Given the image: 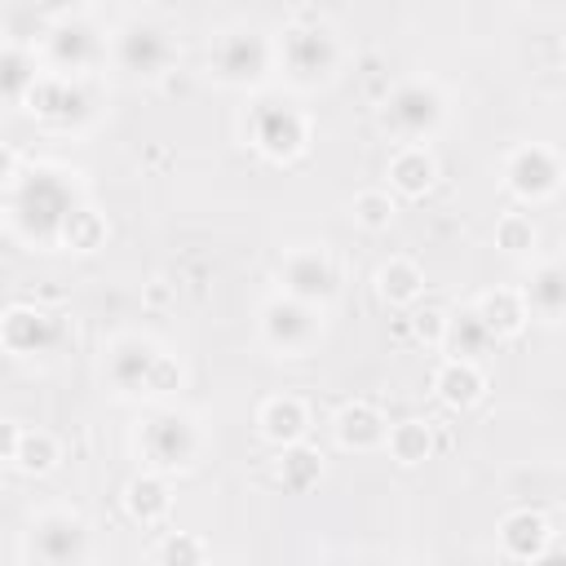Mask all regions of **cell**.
Masks as SVG:
<instances>
[{"label": "cell", "instance_id": "9", "mask_svg": "<svg viewBox=\"0 0 566 566\" xmlns=\"http://www.w3.org/2000/svg\"><path fill=\"white\" fill-rule=\"evenodd\" d=\"M111 62H115V71H124L128 80L155 84V80H164V75L172 71L177 44H172L168 27H159V22H150V18H133V22H124V27L115 31V40H111Z\"/></svg>", "mask_w": 566, "mask_h": 566}, {"label": "cell", "instance_id": "31", "mask_svg": "<svg viewBox=\"0 0 566 566\" xmlns=\"http://www.w3.org/2000/svg\"><path fill=\"white\" fill-rule=\"evenodd\" d=\"M495 248L509 256V261H531L539 252V226L531 212H504L495 221Z\"/></svg>", "mask_w": 566, "mask_h": 566}, {"label": "cell", "instance_id": "35", "mask_svg": "<svg viewBox=\"0 0 566 566\" xmlns=\"http://www.w3.org/2000/svg\"><path fill=\"white\" fill-rule=\"evenodd\" d=\"M18 177H22V164H18V150L0 142V195H4V190H13V181H18Z\"/></svg>", "mask_w": 566, "mask_h": 566}, {"label": "cell", "instance_id": "33", "mask_svg": "<svg viewBox=\"0 0 566 566\" xmlns=\"http://www.w3.org/2000/svg\"><path fill=\"white\" fill-rule=\"evenodd\" d=\"M159 566H199L203 557H208V544L199 539V535H190V531H168L159 544H155V553H150Z\"/></svg>", "mask_w": 566, "mask_h": 566}, {"label": "cell", "instance_id": "4", "mask_svg": "<svg viewBox=\"0 0 566 566\" xmlns=\"http://www.w3.org/2000/svg\"><path fill=\"white\" fill-rule=\"evenodd\" d=\"M274 71V35L256 22L226 27L208 49V75L221 88H261Z\"/></svg>", "mask_w": 566, "mask_h": 566}, {"label": "cell", "instance_id": "37", "mask_svg": "<svg viewBox=\"0 0 566 566\" xmlns=\"http://www.w3.org/2000/svg\"><path fill=\"white\" fill-rule=\"evenodd\" d=\"M137 4H150V0H137Z\"/></svg>", "mask_w": 566, "mask_h": 566}, {"label": "cell", "instance_id": "12", "mask_svg": "<svg viewBox=\"0 0 566 566\" xmlns=\"http://www.w3.org/2000/svg\"><path fill=\"white\" fill-rule=\"evenodd\" d=\"M44 71L57 75H93L106 62V35L88 18H57L44 31Z\"/></svg>", "mask_w": 566, "mask_h": 566}, {"label": "cell", "instance_id": "34", "mask_svg": "<svg viewBox=\"0 0 566 566\" xmlns=\"http://www.w3.org/2000/svg\"><path fill=\"white\" fill-rule=\"evenodd\" d=\"M442 332H447V310L442 305H420L416 301V314H411V336L429 349L442 345Z\"/></svg>", "mask_w": 566, "mask_h": 566}, {"label": "cell", "instance_id": "21", "mask_svg": "<svg viewBox=\"0 0 566 566\" xmlns=\"http://www.w3.org/2000/svg\"><path fill=\"white\" fill-rule=\"evenodd\" d=\"M256 433H261L274 451L287 447V442H301V438L310 433V411H305V402L292 398V394L265 398V402L256 407Z\"/></svg>", "mask_w": 566, "mask_h": 566}, {"label": "cell", "instance_id": "6", "mask_svg": "<svg viewBox=\"0 0 566 566\" xmlns=\"http://www.w3.org/2000/svg\"><path fill=\"white\" fill-rule=\"evenodd\" d=\"M199 451H203V433H199L195 416H186L177 407L150 411L142 420V429H137V455H142V464L155 469V473H164V478L195 469Z\"/></svg>", "mask_w": 566, "mask_h": 566}, {"label": "cell", "instance_id": "32", "mask_svg": "<svg viewBox=\"0 0 566 566\" xmlns=\"http://www.w3.org/2000/svg\"><path fill=\"white\" fill-rule=\"evenodd\" d=\"M349 217H354V226H363L367 234H380V230H389L394 226V217H398V203H394V195L389 190H358L354 199H349Z\"/></svg>", "mask_w": 566, "mask_h": 566}, {"label": "cell", "instance_id": "24", "mask_svg": "<svg viewBox=\"0 0 566 566\" xmlns=\"http://www.w3.org/2000/svg\"><path fill=\"white\" fill-rule=\"evenodd\" d=\"M526 314L539 323H562L566 314V270L557 261H544L531 270V283H522Z\"/></svg>", "mask_w": 566, "mask_h": 566}, {"label": "cell", "instance_id": "29", "mask_svg": "<svg viewBox=\"0 0 566 566\" xmlns=\"http://www.w3.org/2000/svg\"><path fill=\"white\" fill-rule=\"evenodd\" d=\"M106 234H111V230H106V217L80 199V203L66 212L62 230H57V248H66V252H97V248L106 243Z\"/></svg>", "mask_w": 566, "mask_h": 566}, {"label": "cell", "instance_id": "15", "mask_svg": "<svg viewBox=\"0 0 566 566\" xmlns=\"http://www.w3.org/2000/svg\"><path fill=\"white\" fill-rule=\"evenodd\" d=\"M66 340V327L57 314L40 310V305H9L0 314V349L13 358H44Z\"/></svg>", "mask_w": 566, "mask_h": 566}, {"label": "cell", "instance_id": "11", "mask_svg": "<svg viewBox=\"0 0 566 566\" xmlns=\"http://www.w3.org/2000/svg\"><path fill=\"white\" fill-rule=\"evenodd\" d=\"M22 557L44 566H71L88 557V522L71 509H44L22 531Z\"/></svg>", "mask_w": 566, "mask_h": 566}, {"label": "cell", "instance_id": "3", "mask_svg": "<svg viewBox=\"0 0 566 566\" xmlns=\"http://www.w3.org/2000/svg\"><path fill=\"white\" fill-rule=\"evenodd\" d=\"M340 57V35L327 22H287L274 35V71H283L292 88H318L336 80Z\"/></svg>", "mask_w": 566, "mask_h": 566}, {"label": "cell", "instance_id": "28", "mask_svg": "<svg viewBox=\"0 0 566 566\" xmlns=\"http://www.w3.org/2000/svg\"><path fill=\"white\" fill-rule=\"evenodd\" d=\"M495 345V336L482 327V318L473 314V310H455V314H447V332H442V354L447 358H482L486 349Z\"/></svg>", "mask_w": 566, "mask_h": 566}, {"label": "cell", "instance_id": "10", "mask_svg": "<svg viewBox=\"0 0 566 566\" xmlns=\"http://www.w3.org/2000/svg\"><path fill=\"white\" fill-rule=\"evenodd\" d=\"M256 327H261V345L274 349L279 358H305L323 340V310L305 305V301H296L287 292H274L261 305Z\"/></svg>", "mask_w": 566, "mask_h": 566}, {"label": "cell", "instance_id": "5", "mask_svg": "<svg viewBox=\"0 0 566 566\" xmlns=\"http://www.w3.org/2000/svg\"><path fill=\"white\" fill-rule=\"evenodd\" d=\"M310 137H314V124L310 115L279 97V93H261L252 106H248V142L261 159L270 164H296L305 150H310Z\"/></svg>", "mask_w": 566, "mask_h": 566}, {"label": "cell", "instance_id": "13", "mask_svg": "<svg viewBox=\"0 0 566 566\" xmlns=\"http://www.w3.org/2000/svg\"><path fill=\"white\" fill-rule=\"evenodd\" d=\"M500 177L517 203H548L562 190V155L544 142H522L504 155Z\"/></svg>", "mask_w": 566, "mask_h": 566}, {"label": "cell", "instance_id": "19", "mask_svg": "<svg viewBox=\"0 0 566 566\" xmlns=\"http://www.w3.org/2000/svg\"><path fill=\"white\" fill-rule=\"evenodd\" d=\"M433 398L447 411H473L486 398V371L473 358H442L433 371Z\"/></svg>", "mask_w": 566, "mask_h": 566}, {"label": "cell", "instance_id": "18", "mask_svg": "<svg viewBox=\"0 0 566 566\" xmlns=\"http://www.w3.org/2000/svg\"><path fill=\"white\" fill-rule=\"evenodd\" d=\"M385 177H389V190L402 195V199H424L433 186H438V159L424 142H402L389 164H385Z\"/></svg>", "mask_w": 566, "mask_h": 566}, {"label": "cell", "instance_id": "20", "mask_svg": "<svg viewBox=\"0 0 566 566\" xmlns=\"http://www.w3.org/2000/svg\"><path fill=\"white\" fill-rule=\"evenodd\" d=\"M473 314L482 318V327L495 336V340H513L526 332L531 314H526V301H522V287H486L478 301H473Z\"/></svg>", "mask_w": 566, "mask_h": 566}, {"label": "cell", "instance_id": "27", "mask_svg": "<svg viewBox=\"0 0 566 566\" xmlns=\"http://www.w3.org/2000/svg\"><path fill=\"white\" fill-rule=\"evenodd\" d=\"M433 447H438V438H433V424L429 420H398V424H389V433H385V451H389V460L394 464H402V469H416V464H424L429 455H433Z\"/></svg>", "mask_w": 566, "mask_h": 566}, {"label": "cell", "instance_id": "17", "mask_svg": "<svg viewBox=\"0 0 566 566\" xmlns=\"http://www.w3.org/2000/svg\"><path fill=\"white\" fill-rule=\"evenodd\" d=\"M385 433H389V416L367 398H354L332 416V438L345 451H380Z\"/></svg>", "mask_w": 566, "mask_h": 566}, {"label": "cell", "instance_id": "1", "mask_svg": "<svg viewBox=\"0 0 566 566\" xmlns=\"http://www.w3.org/2000/svg\"><path fill=\"white\" fill-rule=\"evenodd\" d=\"M102 371H106V385L119 398H150V402L172 398L181 389V380H186L181 363L159 340H150L142 332H119L106 345Z\"/></svg>", "mask_w": 566, "mask_h": 566}, {"label": "cell", "instance_id": "16", "mask_svg": "<svg viewBox=\"0 0 566 566\" xmlns=\"http://www.w3.org/2000/svg\"><path fill=\"white\" fill-rule=\"evenodd\" d=\"M495 539L509 562H544L553 553V522L539 509H509Z\"/></svg>", "mask_w": 566, "mask_h": 566}, {"label": "cell", "instance_id": "22", "mask_svg": "<svg viewBox=\"0 0 566 566\" xmlns=\"http://www.w3.org/2000/svg\"><path fill=\"white\" fill-rule=\"evenodd\" d=\"M124 513L137 522V526H159L168 513H172V491H168V478L155 473V469H142L128 478L124 486Z\"/></svg>", "mask_w": 566, "mask_h": 566}, {"label": "cell", "instance_id": "14", "mask_svg": "<svg viewBox=\"0 0 566 566\" xmlns=\"http://www.w3.org/2000/svg\"><path fill=\"white\" fill-rule=\"evenodd\" d=\"M279 292H287V296H296L305 305H318V310L332 305L336 292H340V270H336L332 252L318 248V243H301V248L283 252V261H279Z\"/></svg>", "mask_w": 566, "mask_h": 566}, {"label": "cell", "instance_id": "2", "mask_svg": "<svg viewBox=\"0 0 566 566\" xmlns=\"http://www.w3.org/2000/svg\"><path fill=\"white\" fill-rule=\"evenodd\" d=\"M80 203L75 181L66 172L40 168L31 177L13 181V203H9V221L18 230V239H27L31 248H53L57 230L66 221V212Z\"/></svg>", "mask_w": 566, "mask_h": 566}, {"label": "cell", "instance_id": "36", "mask_svg": "<svg viewBox=\"0 0 566 566\" xmlns=\"http://www.w3.org/2000/svg\"><path fill=\"white\" fill-rule=\"evenodd\" d=\"M18 424L9 416H0V464H13V451H18Z\"/></svg>", "mask_w": 566, "mask_h": 566}, {"label": "cell", "instance_id": "30", "mask_svg": "<svg viewBox=\"0 0 566 566\" xmlns=\"http://www.w3.org/2000/svg\"><path fill=\"white\" fill-rule=\"evenodd\" d=\"M62 460V447L49 429H22L18 433V451H13V469L27 473V478H44L53 473Z\"/></svg>", "mask_w": 566, "mask_h": 566}, {"label": "cell", "instance_id": "7", "mask_svg": "<svg viewBox=\"0 0 566 566\" xmlns=\"http://www.w3.org/2000/svg\"><path fill=\"white\" fill-rule=\"evenodd\" d=\"M380 124L398 142H429L447 124V93L429 75H407L385 93Z\"/></svg>", "mask_w": 566, "mask_h": 566}, {"label": "cell", "instance_id": "25", "mask_svg": "<svg viewBox=\"0 0 566 566\" xmlns=\"http://www.w3.org/2000/svg\"><path fill=\"white\" fill-rule=\"evenodd\" d=\"M274 478L287 495H310L318 482H323V451L310 447L305 438L301 442H287L279 447V460H274Z\"/></svg>", "mask_w": 566, "mask_h": 566}, {"label": "cell", "instance_id": "23", "mask_svg": "<svg viewBox=\"0 0 566 566\" xmlns=\"http://www.w3.org/2000/svg\"><path fill=\"white\" fill-rule=\"evenodd\" d=\"M44 66L35 62V53L27 44H13V40H0V111H22L27 106V93L35 84Z\"/></svg>", "mask_w": 566, "mask_h": 566}, {"label": "cell", "instance_id": "26", "mask_svg": "<svg viewBox=\"0 0 566 566\" xmlns=\"http://www.w3.org/2000/svg\"><path fill=\"white\" fill-rule=\"evenodd\" d=\"M376 296L394 310H411L420 296H424V270L407 256H389L380 270H376Z\"/></svg>", "mask_w": 566, "mask_h": 566}, {"label": "cell", "instance_id": "8", "mask_svg": "<svg viewBox=\"0 0 566 566\" xmlns=\"http://www.w3.org/2000/svg\"><path fill=\"white\" fill-rule=\"evenodd\" d=\"M44 128L53 133H80L93 115H97V93L88 84V75H57V71H40L27 106Z\"/></svg>", "mask_w": 566, "mask_h": 566}]
</instances>
